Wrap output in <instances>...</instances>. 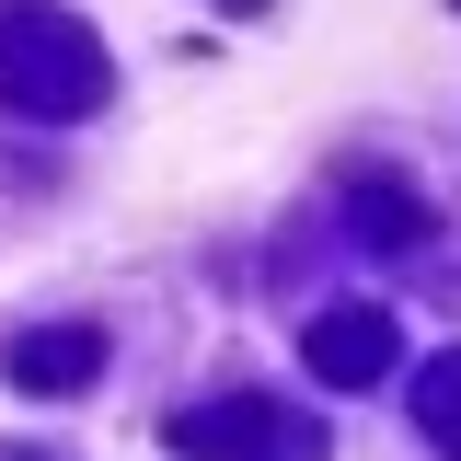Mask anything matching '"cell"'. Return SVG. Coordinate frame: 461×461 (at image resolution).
<instances>
[{
  "instance_id": "cell-1",
  "label": "cell",
  "mask_w": 461,
  "mask_h": 461,
  "mask_svg": "<svg viewBox=\"0 0 461 461\" xmlns=\"http://www.w3.org/2000/svg\"><path fill=\"white\" fill-rule=\"evenodd\" d=\"M104 93V58H93V35L69 23V12H12L0 23V104H23V115H81Z\"/></svg>"
},
{
  "instance_id": "cell-2",
  "label": "cell",
  "mask_w": 461,
  "mask_h": 461,
  "mask_svg": "<svg viewBox=\"0 0 461 461\" xmlns=\"http://www.w3.org/2000/svg\"><path fill=\"white\" fill-rule=\"evenodd\" d=\"M300 357H312V381H335V393H369V381L403 357V335H393V312H381V300H369V312H357V300H335V312L300 335Z\"/></svg>"
},
{
  "instance_id": "cell-3",
  "label": "cell",
  "mask_w": 461,
  "mask_h": 461,
  "mask_svg": "<svg viewBox=\"0 0 461 461\" xmlns=\"http://www.w3.org/2000/svg\"><path fill=\"white\" fill-rule=\"evenodd\" d=\"M93 369H104V335H93V323H58V335L12 346V381H23V393H69V381H93Z\"/></svg>"
},
{
  "instance_id": "cell-4",
  "label": "cell",
  "mask_w": 461,
  "mask_h": 461,
  "mask_svg": "<svg viewBox=\"0 0 461 461\" xmlns=\"http://www.w3.org/2000/svg\"><path fill=\"white\" fill-rule=\"evenodd\" d=\"M277 427V403H208V415H173V450H196V461H230V450H254Z\"/></svg>"
},
{
  "instance_id": "cell-5",
  "label": "cell",
  "mask_w": 461,
  "mask_h": 461,
  "mask_svg": "<svg viewBox=\"0 0 461 461\" xmlns=\"http://www.w3.org/2000/svg\"><path fill=\"white\" fill-rule=\"evenodd\" d=\"M415 415H427V438L461 461V357H427V369H415Z\"/></svg>"
},
{
  "instance_id": "cell-6",
  "label": "cell",
  "mask_w": 461,
  "mask_h": 461,
  "mask_svg": "<svg viewBox=\"0 0 461 461\" xmlns=\"http://www.w3.org/2000/svg\"><path fill=\"white\" fill-rule=\"evenodd\" d=\"M242 461H323V438H312V427H288V438H277V427H266V438H254V450H242Z\"/></svg>"
}]
</instances>
